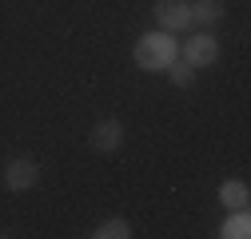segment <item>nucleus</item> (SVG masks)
<instances>
[{"mask_svg": "<svg viewBox=\"0 0 251 239\" xmlns=\"http://www.w3.org/2000/svg\"><path fill=\"white\" fill-rule=\"evenodd\" d=\"M219 239H247L251 235V215H247V207H239V212H231L224 223H219V231H215Z\"/></svg>", "mask_w": 251, "mask_h": 239, "instance_id": "6e6552de", "label": "nucleus"}, {"mask_svg": "<svg viewBox=\"0 0 251 239\" xmlns=\"http://www.w3.org/2000/svg\"><path fill=\"white\" fill-rule=\"evenodd\" d=\"M215 195H219V203H224L227 212H239V207H247V199H251V188L243 184V179H224Z\"/></svg>", "mask_w": 251, "mask_h": 239, "instance_id": "423d86ee", "label": "nucleus"}, {"mask_svg": "<svg viewBox=\"0 0 251 239\" xmlns=\"http://www.w3.org/2000/svg\"><path fill=\"white\" fill-rule=\"evenodd\" d=\"M179 60H187L192 68H207V64L219 60V40L207 32V28H203V32H192L179 44Z\"/></svg>", "mask_w": 251, "mask_h": 239, "instance_id": "f03ea898", "label": "nucleus"}, {"mask_svg": "<svg viewBox=\"0 0 251 239\" xmlns=\"http://www.w3.org/2000/svg\"><path fill=\"white\" fill-rule=\"evenodd\" d=\"M40 184V164L32 160V156H16V160H8L4 164V188L8 191H32Z\"/></svg>", "mask_w": 251, "mask_h": 239, "instance_id": "7ed1b4c3", "label": "nucleus"}, {"mask_svg": "<svg viewBox=\"0 0 251 239\" xmlns=\"http://www.w3.org/2000/svg\"><path fill=\"white\" fill-rule=\"evenodd\" d=\"M88 235L92 239H132V223L124 219V215H112V219H100Z\"/></svg>", "mask_w": 251, "mask_h": 239, "instance_id": "1a4fd4ad", "label": "nucleus"}, {"mask_svg": "<svg viewBox=\"0 0 251 239\" xmlns=\"http://www.w3.org/2000/svg\"><path fill=\"white\" fill-rule=\"evenodd\" d=\"M176 56H179V40H176V32H164V28L144 32L136 40V48H132L136 68H144V72H164Z\"/></svg>", "mask_w": 251, "mask_h": 239, "instance_id": "f257e3e1", "label": "nucleus"}, {"mask_svg": "<svg viewBox=\"0 0 251 239\" xmlns=\"http://www.w3.org/2000/svg\"><path fill=\"white\" fill-rule=\"evenodd\" d=\"M187 4H192V24L200 28H211L224 20V0H187Z\"/></svg>", "mask_w": 251, "mask_h": 239, "instance_id": "0eeeda50", "label": "nucleus"}, {"mask_svg": "<svg viewBox=\"0 0 251 239\" xmlns=\"http://www.w3.org/2000/svg\"><path fill=\"white\" fill-rule=\"evenodd\" d=\"M164 72H168V80H172L176 88H192V84H196V68L187 64V60H179V56L172 60V64H168Z\"/></svg>", "mask_w": 251, "mask_h": 239, "instance_id": "9d476101", "label": "nucleus"}, {"mask_svg": "<svg viewBox=\"0 0 251 239\" xmlns=\"http://www.w3.org/2000/svg\"><path fill=\"white\" fill-rule=\"evenodd\" d=\"M151 12L164 32H192V4L187 0H155Z\"/></svg>", "mask_w": 251, "mask_h": 239, "instance_id": "20e7f679", "label": "nucleus"}, {"mask_svg": "<svg viewBox=\"0 0 251 239\" xmlns=\"http://www.w3.org/2000/svg\"><path fill=\"white\" fill-rule=\"evenodd\" d=\"M124 143V124L116 116H108V120H100L96 128L88 132V147L92 152H100V156H108V152H116V147Z\"/></svg>", "mask_w": 251, "mask_h": 239, "instance_id": "39448f33", "label": "nucleus"}]
</instances>
